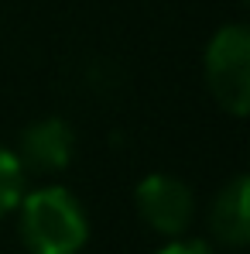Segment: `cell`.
I'll list each match as a JSON object with an SVG mask.
<instances>
[{
	"label": "cell",
	"mask_w": 250,
	"mask_h": 254,
	"mask_svg": "<svg viewBox=\"0 0 250 254\" xmlns=\"http://www.w3.org/2000/svg\"><path fill=\"white\" fill-rule=\"evenodd\" d=\"M14 213L21 244L31 254H79L89 241V216L65 186L24 189Z\"/></svg>",
	"instance_id": "1"
},
{
	"label": "cell",
	"mask_w": 250,
	"mask_h": 254,
	"mask_svg": "<svg viewBox=\"0 0 250 254\" xmlns=\"http://www.w3.org/2000/svg\"><path fill=\"white\" fill-rule=\"evenodd\" d=\"M202 76L212 100L230 117L250 110V31L247 24H223L206 45Z\"/></svg>",
	"instance_id": "2"
},
{
	"label": "cell",
	"mask_w": 250,
	"mask_h": 254,
	"mask_svg": "<svg viewBox=\"0 0 250 254\" xmlns=\"http://www.w3.org/2000/svg\"><path fill=\"white\" fill-rule=\"evenodd\" d=\"M134 206L141 213V220L161 234L168 241L182 237L192 220H196V192L189 189V182H182L178 175L168 172H151L137 182L134 189Z\"/></svg>",
	"instance_id": "3"
},
{
	"label": "cell",
	"mask_w": 250,
	"mask_h": 254,
	"mask_svg": "<svg viewBox=\"0 0 250 254\" xmlns=\"http://www.w3.org/2000/svg\"><path fill=\"white\" fill-rule=\"evenodd\" d=\"M17 162L35 175H58L76 158V130L65 117H42L17 137Z\"/></svg>",
	"instance_id": "4"
},
{
	"label": "cell",
	"mask_w": 250,
	"mask_h": 254,
	"mask_svg": "<svg viewBox=\"0 0 250 254\" xmlns=\"http://www.w3.org/2000/svg\"><path fill=\"white\" fill-rule=\"evenodd\" d=\"M209 234L219 248L244 251L250 241V179L233 175L209 206Z\"/></svg>",
	"instance_id": "5"
},
{
	"label": "cell",
	"mask_w": 250,
	"mask_h": 254,
	"mask_svg": "<svg viewBox=\"0 0 250 254\" xmlns=\"http://www.w3.org/2000/svg\"><path fill=\"white\" fill-rule=\"evenodd\" d=\"M24 189H28V172L21 169L10 148H0V220L17 210Z\"/></svg>",
	"instance_id": "6"
},
{
	"label": "cell",
	"mask_w": 250,
	"mask_h": 254,
	"mask_svg": "<svg viewBox=\"0 0 250 254\" xmlns=\"http://www.w3.org/2000/svg\"><path fill=\"white\" fill-rule=\"evenodd\" d=\"M158 254H216V251L209 248L206 241H182V237H175V241H168Z\"/></svg>",
	"instance_id": "7"
}]
</instances>
